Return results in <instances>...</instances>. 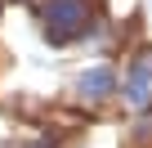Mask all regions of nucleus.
<instances>
[{
    "instance_id": "nucleus-1",
    "label": "nucleus",
    "mask_w": 152,
    "mask_h": 148,
    "mask_svg": "<svg viewBox=\"0 0 152 148\" xmlns=\"http://www.w3.org/2000/svg\"><path fill=\"white\" fill-rule=\"evenodd\" d=\"M49 23H54L58 36H67V32H76L85 23V5H81V0H54V5H49Z\"/></svg>"
},
{
    "instance_id": "nucleus-2",
    "label": "nucleus",
    "mask_w": 152,
    "mask_h": 148,
    "mask_svg": "<svg viewBox=\"0 0 152 148\" xmlns=\"http://www.w3.org/2000/svg\"><path fill=\"white\" fill-rule=\"evenodd\" d=\"M81 90H85V94H107V90H112V81H107V72H85Z\"/></svg>"
}]
</instances>
